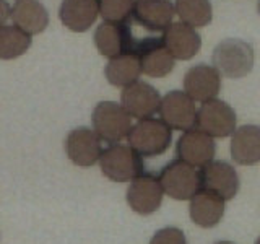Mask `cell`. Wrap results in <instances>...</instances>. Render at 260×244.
<instances>
[{
    "instance_id": "19",
    "label": "cell",
    "mask_w": 260,
    "mask_h": 244,
    "mask_svg": "<svg viewBox=\"0 0 260 244\" xmlns=\"http://www.w3.org/2000/svg\"><path fill=\"white\" fill-rule=\"evenodd\" d=\"M231 158L242 166L260 161V127L254 124L241 126L231 137Z\"/></svg>"
},
{
    "instance_id": "14",
    "label": "cell",
    "mask_w": 260,
    "mask_h": 244,
    "mask_svg": "<svg viewBox=\"0 0 260 244\" xmlns=\"http://www.w3.org/2000/svg\"><path fill=\"white\" fill-rule=\"evenodd\" d=\"M161 100L162 98L158 89L142 80L125 86L120 95V101L125 111L132 117H137L140 120L148 119L153 114L159 112Z\"/></svg>"
},
{
    "instance_id": "30",
    "label": "cell",
    "mask_w": 260,
    "mask_h": 244,
    "mask_svg": "<svg viewBox=\"0 0 260 244\" xmlns=\"http://www.w3.org/2000/svg\"><path fill=\"white\" fill-rule=\"evenodd\" d=\"M255 244H260V236H258V238H257V241H255Z\"/></svg>"
},
{
    "instance_id": "20",
    "label": "cell",
    "mask_w": 260,
    "mask_h": 244,
    "mask_svg": "<svg viewBox=\"0 0 260 244\" xmlns=\"http://www.w3.org/2000/svg\"><path fill=\"white\" fill-rule=\"evenodd\" d=\"M219 195L200 189L190 199V218L192 222L202 228L216 226L224 215L226 205Z\"/></svg>"
},
{
    "instance_id": "6",
    "label": "cell",
    "mask_w": 260,
    "mask_h": 244,
    "mask_svg": "<svg viewBox=\"0 0 260 244\" xmlns=\"http://www.w3.org/2000/svg\"><path fill=\"white\" fill-rule=\"evenodd\" d=\"M236 122H238V117H236L234 109L228 103L215 98V100L203 103L197 111L195 127L213 138H223L234 134Z\"/></svg>"
},
{
    "instance_id": "1",
    "label": "cell",
    "mask_w": 260,
    "mask_h": 244,
    "mask_svg": "<svg viewBox=\"0 0 260 244\" xmlns=\"http://www.w3.org/2000/svg\"><path fill=\"white\" fill-rule=\"evenodd\" d=\"M213 67L226 78H242L254 69V47L238 38L221 41L211 54Z\"/></svg>"
},
{
    "instance_id": "26",
    "label": "cell",
    "mask_w": 260,
    "mask_h": 244,
    "mask_svg": "<svg viewBox=\"0 0 260 244\" xmlns=\"http://www.w3.org/2000/svg\"><path fill=\"white\" fill-rule=\"evenodd\" d=\"M150 244H187V238L184 231L179 230V228L166 226L153 234Z\"/></svg>"
},
{
    "instance_id": "23",
    "label": "cell",
    "mask_w": 260,
    "mask_h": 244,
    "mask_svg": "<svg viewBox=\"0 0 260 244\" xmlns=\"http://www.w3.org/2000/svg\"><path fill=\"white\" fill-rule=\"evenodd\" d=\"M32 43V38L15 24L0 26V59L10 60L23 55Z\"/></svg>"
},
{
    "instance_id": "9",
    "label": "cell",
    "mask_w": 260,
    "mask_h": 244,
    "mask_svg": "<svg viewBox=\"0 0 260 244\" xmlns=\"http://www.w3.org/2000/svg\"><path fill=\"white\" fill-rule=\"evenodd\" d=\"M135 52L140 57L143 73L153 78L169 75L176 65L174 57L169 52L162 38L148 36L143 39H137Z\"/></svg>"
},
{
    "instance_id": "4",
    "label": "cell",
    "mask_w": 260,
    "mask_h": 244,
    "mask_svg": "<svg viewBox=\"0 0 260 244\" xmlns=\"http://www.w3.org/2000/svg\"><path fill=\"white\" fill-rule=\"evenodd\" d=\"M91 122L94 132L101 137V140L111 145L124 140L134 127L132 116L125 111L124 106L114 101L98 103L91 114Z\"/></svg>"
},
{
    "instance_id": "21",
    "label": "cell",
    "mask_w": 260,
    "mask_h": 244,
    "mask_svg": "<svg viewBox=\"0 0 260 244\" xmlns=\"http://www.w3.org/2000/svg\"><path fill=\"white\" fill-rule=\"evenodd\" d=\"M12 21L28 35H39L49 24V13L39 0H16L12 15Z\"/></svg>"
},
{
    "instance_id": "2",
    "label": "cell",
    "mask_w": 260,
    "mask_h": 244,
    "mask_svg": "<svg viewBox=\"0 0 260 244\" xmlns=\"http://www.w3.org/2000/svg\"><path fill=\"white\" fill-rule=\"evenodd\" d=\"M103 174L114 182H132L143 174V157L130 145L114 143L100 158Z\"/></svg>"
},
{
    "instance_id": "22",
    "label": "cell",
    "mask_w": 260,
    "mask_h": 244,
    "mask_svg": "<svg viewBox=\"0 0 260 244\" xmlns=\"http://www.w3.org/2000/svg\"><path fill=\"white\" fill-rule=\"evenodd\" d=\"M142 62L137 52L124 54L119 57L109 59L108 65L104 69V75L108 81L114 86L125 88L128 85L138 81V77L142 73Z\"/></svg>"
},
{
    "instance_id": "29",
    "label": "cell",
    "mask_w": 260,
    "mask_h": 244,
    "mask_svg": "<svg viewBox=\"0 0 260 244\" xmlns=\"http://www.w3.org/2000/svg\"><path fill=\"white\" fill-rule=\"evenodd\" d=\"M257 12H258V15H260V0L257 2Z\"/></svg>"
},
{
    "instance_id": "13",
    "label": "cell",
    "mask_w": 260,
    "mask_h": 244,
    "mask_svg": "<svg viewBox=\"0 0 260 244\" xmlns=\"http://www.w3.org/2000/svg\"><path fill=\"white\" fill-rule=\"evenodd\" d=\"M215 151L216 145L213 137L202 132L197 127L185 130L176 143L177 158L195 168H203L210 161H213Z\"/></svg>"
},
{
    "instance_id": "17",
    "label": "cell",
    "mask_w": 260,
    "mask_h": 244,
    "mask_svg": "<svg viewBox=\"0 0 260 244\" xmlns=\"http://www.w3.org/2000/svg\"><path fill=\"white\" fill-rule=\"evenodd\" d=\"M165 44L173 54L174 59L179 60H189L197 55L202 47V38L192 26L182 21L173 23L165 31Z\"/></svg>"
},
{
    "instance_id": "28",
    "label": "cell",
    "mask_w": 260,
    "mask_h": 244,
    "mask_svg": "<svg viewBox=\"0 0 260 244\" xmlns=\"http://www.w3.org/2000/svg\"><path fill=\"white\" fill-rule=\"evenodd\" d=\"M215 244H234L233 241H216Z\"/></svg>"
},
{
    "instance_id": "10",
    "label": "cell",
    "mask_w": 260,
    "mask_h": 244,
    "mask_svg": "<svg viewBox=\"0 0 260 244\" xmlns=\"http://www.w3.org/2000/svg\"><path fill=\"white\" fill-rule=\"evenodd\" d=\"M159 116L174 130H189L197 124L195 101L181 89H174L165 95L159 106Z\"/></svg>"
},
{
    "instance_id": "12",
    "label": "cell",
    "mask_w": 260,
    "mask_h": 244,
    "mask_svg": "<svg viewBox=\"0 0 260 244\" xmlns=\"http://www.w3.org/2000/svg\"><path fill=\"white\" fill-rule=\"evenodd\" d=\"M200 179L202 189L219 195L223 200H231L239 192L241 182L238 171L226 161L213 160L200 168Z\"/></svg>"
},
{
    "instance_id": "8",
    "label": "cell",
    "mask_w": 260,
    "mask_h": 244,
    "mask_svg": "<svg viewBox=\"0 0 260 244\" xmlns=\"http://www.w3.org/2000/svg\"><path fill=\"white\" fill-rule=\"evenodd\" d=\"M65 153L72 163L80 168H89L96 161H100L103 155L101 137L94 132V129L77 127L65 137Z\"/></svg>"
},
{
    "instance_id": "18",
    "label": "cell",
    "mask_w": 260,
    "mask_h": 244,
    "mask_svg": "<svg viewBox=\"0 0 260 244\" xmlns=\"http://www.w3.org/2000/svg\"><path fill=\"white\" fill-rule=\"evenodd\" d=\"M100 15V0H62L59 16L69 29L88 31Z\"/></svg>"
},
{
    "instance_id": "24",
    "label": "cell",
    "mask_w": 260,
    "mask_h": 244,
    "mask_svg": "<svg viewBox=\"0 0 260 244\" xmlns=\"http://www.w3.org/2000/svg\"><path fill=\"white\" fill-rule=\"evenodd\" d=\"M174 7L181 21L192 28L207 26L213 20L210 0H176Z\"/></svg>"
},
{
    "instance_id": "15",
    "label": "cell",
    "mask_w": 260,
    "mask_h": 244,
    "mask_svg": "<svg viewBox=\"0 0 260 244\" xmlns=\"http://www.w3.org/2000/svg\"><path fill=\"white\" fill-rule=\"evenodd\" d=\"M221 88V75L219 72L208 64H197L185 72L184 92L193 101L207 103L215 100Z\"/></svg>"
},
{
    "instance_id": "25",
    "label": "cell",
    "mask_w": 260,
    "mask_h": 244,
    "mask_svg": "<svg viewBox=\"0 0 260 244\" xmlns=\"http://www.w3.org/2000/svg\"><path fill=\"white\" fill-rule=\"evenodd\" d=\"M135 0H100V15L104 21L130 23Z\"/></svg>"
},
{
    "instance_id": "7",
    "label": "cell",
    "mask_w": 260,
    "mask_h": 244,
    "mask_svg": "<svg viewBox=\"0 0 260 244\" xmlns=\"http://www.w3.org/2000/svg\"><path fill=\"white\" fill-rule=\"evenodd\" d=\"M94 44L101 55L114 59L135 52L137 39L132 36L130 23L104 21L94 31Z\"/></svg>"
},
{
    "instance_id": "5",
    "label": "cell",
    "mask_w": 260,
    "mask_h": 244,
    "mask_svg": "<svg viewBox=\"0 0 260 244\" xmlns=\"http://www.w3.org/2000/svg\"><path fill=\"white\" fill-rule=\"evenodd\" d=\"M159 181L165 194L176 200H189L202 189L200 169L179 158L161 169Z\"/></svg>"
},
{
    "instance_id": "11",
    "label": "cell",
    "mask_w": 260,
    "mask_h": 244,
    "mask_svg": "<svg viewBox=\"0 0 260 244\" xmlns=\"http://www.w3.org/2000/svg\"><path fill=\"white\" fill-rule=\"evenodd\" d=\"M162 195H165V189L159 177L146 173L130 182L127 189V203L137 214L151 215L161 207Z\"/></svg>"
},
{
    "instance_id": "27",
    "label": "cell",
    "mask_w": 260,
    "mask_h": 244,
    "mask_svg": "<svg viewBox=\"0 0 260 244\" xmlns=\"http://www.w3.org/2000/svg\"><path fill=\"white\" fill-rule=\"evenodd\" d=\"M12 15V8L8 5L7 0H0V26H4L8 16Z\"/></svg>"
},
{
    "instance_id": "16",
    "label": "cell",
    "mask_w": 260,
    "mask_h": 244,
    "mask_svg": "<svg viewBox=\"0 0 260 244\" xmlns=\"http://www.w3.org/2000/svg\"><path fill=\"white\" fill-rule=\"evenodd\" d=\"M176 7L171 0H135L132 20L151 33L166 31L174 21Z\"/></svg>"
},
{
    "instance_id": "3",
    "label": "cell",
    "mask_w": 260,
    "mask_h": 244,
    "mask_svg": "<svg viewBox=\"0 0 260 244\" xmlns=\"http://www.w3.org/2000/svg\"><path fill=\"white\" fill-rule=\"evenodd\" d=\"M128 145L143 158H153L162 155L173 140L171 127L162 119H142L132 127L128 134Z\"/></svg>"
}]
</instances>
